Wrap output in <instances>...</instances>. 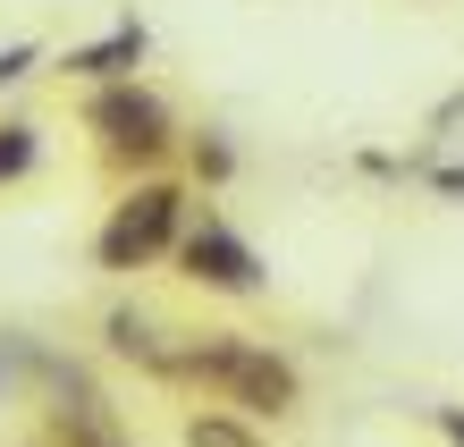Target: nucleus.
Here are the masks:
<instances>
[{"label": "nucleus", "mask_w": 464, "mask_h": 447, "mask_svg": "<svg viewBox=\"0 0 464 447\" xmlns=\"http://www.w3.org/2000/svg\"><path fill=\"white\" fill-rule=\"evenodd\" d=\"M186 388H211L220 405H237L245 423H287L304 405V372L262 346V338H237V329H178V372Z\"/></svg>", "instance_id": "nucleus-1"}, {"label": "nucleus", "mask_w": 464, "mask_h": 447, "mask_svg": "<svg viewBox=\"0 0 464 447\" xmlns=\"http://www.w3.org/2000/svg\"><path fill=\"white\" fill-rule=\"evenodd\" d=\"M186 211H195V194H186V186H169V178H144V186H127L119 203H111V219H102V237H93V262L111 270V278L152 270V262L178 245Z\"/></svg>", "instance_id": "nucleus-2"}, {"label": "nucleus", "mask_w": 464, "mask_h": 447, "mask_svg": "<svg viewBox=\"0 0 464 447\" xmlns=\"http://www.w3.org/2000/svg\"><path fill=\"white\" fill-rule=\"evenodd\" d=\"M85 127L102 135V160H111V170H160V160H169V144H178L169 102H160L152 85H135V76L85 93Z\"/></svg>", "instance_id": "nucleus-3"}, {"label": "nucleus", "mask_w": 464, "mask_h": 447, "mask_svg": "<svg viewBox=\"0 0 464 447\" xmlns=\"http://www.w3.org/2000/svg\"><path fill=\"white\" fill-rule=\"evenodd\" d=\"M169 254H178L186 278H195V287H211V296H262V254L228 228L220 211H186V228H178Z\"/></svg>", "instance_id": "nucleus-4"}, {"label": "nucleus", "mask_w": 464, "mask_h": 447, "mask_svg": "<svg viewBox=\"0 0 464 447\" xmlns=\"http://www.w3.org/2000/svg\"><path fill=\"white\" fill-rule=\"evenodd\" d=\"M43 380H51V405H43L51 447H135L127 423H119V405L102 397L76 363H51V355H43Z\"/></svg>", "instance_id": "nucleus-5"}, {"label": "nucleus", "mask_w": 464, "mask_h": 447, "mask_svg": "<svg viewBox=\"0 0 464 447\" xmlns=\"http://www.w3.org/2000/svg\"><path fill=\"white\" fill-rule=\"evenodd\" d=\"M102 346L119 363H135V372H152V380L178 372V329L160 321L152 304H111V313H102Z\"/></svg>", "instance_id": "nucleus-6"}, {"label": "nucleus", "mask_w": 464, "mask_h": 447, "mask_svg": "<svg viewBox=\"0 0 464 447\" xmlns=\"http://www.w3.org/2000/svg\"><path fill=\"white\" fill-rule=\"evenodd\" d=\"M144 60H152V25H144V17H119L102 43H76L60 68L76 76V85H119V76H135Z\"/></svg>", "instance_id": "nucleus-7"}, {"label": "nucleus", "mask_w": 464, "mask_h": 447, "mask_svg": "<svg viewBox=\"0 0 464 447\" xmlns=\"http://www.w3.org/2000/svg\"><path fill=\"white\" fill-rule=\"evenodd\" d=\"M186 447H270L262 423H245V413H195L186 423Z\"/></svg>", "instance_id": "nucleus-8"}, {"label": "nucleus", "mask_w": 464, "mask_h": 447, "mask_svg": "<svg viewBox=\"0 0 464 447\" xmlns=\"http://www.w3.org/2000/svg\"><path fill=\"white\" fill-rule=\"evenodd\" d=\"M34 160H43V135L25 127V119H0V186H17Z\"/></svg>", "instance_id": "nucleus-9"}, {"label": "nucleus", "mask_w": 464, "mask_h": 447, "mask_svg": "<svg viewBox=\"0 0 464 447\" xmlns=\"http://www.w3.org/2000/svg\"><path fill=\"white\" fill-rule=\"evenodd\" d=\"M186 160H195V178H203V186H228V178H237V144H228L220 127H203L195 144H186Z\"/></svg>", "instance_id": "nucleus-10"}, {"label": "nucleus", "mask_w": 464, "mask_h": 447, "mask_svg": "<svg viewBox=\"0 0 464 447\" xmlns=\"http://www.w3.org/2000/svg\"><path fill=\"white\" fill-rule=\"evenodd\" d=\"M34 68H43V43H9L0 51V85H25Z\"/></svg>", "instance_id": "nucleus-11"}, {"label": "nucleus", "mask_w": 464, "mask_h": 447, "mask_svg": "<svg viewBox=\"0 0 464 447\" xmlns=\"http://www.w3.org/2000/svg\"><path fill=\"white\" fill-rule=\"evenodd\" d=\"M430 431H440L448 447H464V405H430Z\"/></svg>", "instance_id": "nucleus-12"}]
</instances>
